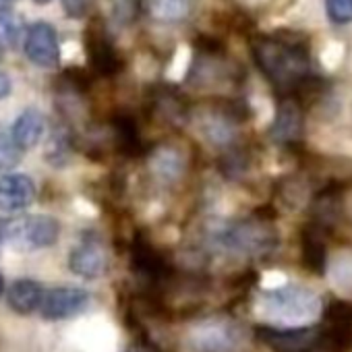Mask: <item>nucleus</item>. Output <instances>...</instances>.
Masks as SVG:
<instances>
[{
  "label": "nucleus",
  "mask_w": 352,
  "mask_h": 352,
  "mask_svg": "<svg viewBox=\"0 0 352 352\" xmlns=\"http://www.w3.org/2000/svg\"><path fill=\"white\" fill-rule=\"evenodd\" d=\"M42 298H44V288L40 282L36 280H17L13 282V286L9 288L7 292V300H9V307L19 313V315H30L34 313L36 309H40L42 305Z\"/></svg>",
  "instance_id": "2eb2a0df"
},
{
  "label": "nucleus",
  "mask_w": 352,
  "mask_h": 352,
  "mask_svg": "<svg viewBox=\"0 0 352 352\" xmlns=\"http://www.w3.org/2000/svg\"><path fill=\"white\" fill-rule=\"evenodd\" d=\"M3 292H5V278L0 274V296H3Z\"/></svg>",
  "instance_id": "c85d7f7f"
},
{
  "label": "nucleus",
  "mask_w": 352,
  "mask_h": 352,
  "mask_svg": "<svg viewBox=\"0 0 352 352\" xmlns=\"http://www.w3.org/2000/svg\"><path fill=\"white\" fill-rule=\"evenodd\" d=\"M21 151L23 149L17 147L11 133L0 129V172H7V170L15 168L21 160Z\"/></svg>",
  "instance_id": "4be33fe9"
},
{
  "label": "nucleus",
  "mask_w": 352,
  "mask_h": 352,
  "mask_svg": "<svg viewBox=\"0 0 352 352\" xmlns=\"http://www.w3.org/2000/svg\"><path fill=\"white\" fill-rule=\"evenodd\" d=\"M3 52H5V50H3V42H0V58H3Z\"/></svg>",
  "instance_id": "7c9ffc66"
},
{
  "label": "nucleus",
  "mask_w": 352,
  "mask_h": 352,
  "mask_svg": "<svg viewBox=\"0 0 352 352\" xmlns=\"http://www.w3.org/2000/svg\"><path fill=\"white\" fill-rule=\"evenodd\" d=\"M36 199V185L28 174L0 176V210L15 214L30 208Z\"/></svg>",
  "instance_id": "9b49d317"
},
{
  "label": "nucleus",
  "mask_w": 352,
  "mask_h": 352,
  "mask_svg": "<svg viewBox=\"0 0 352 352\" xmlns=\"http://www.w3.org/2000/svg\"><path fill=\"white\" fill-rule=\"evenodd\" d=\"M60 224L52 216H25L0 220V241H9L19 249L34 251L58 241Z\"/></svg>",
  "instance_id": "7ed1b4c3"
},
{
  "label": "nucleus",
  "mask_w": 352,
  "mask_h": 352,
  "mask_svg": "<svg viewBox=\"0 0 352 352\" xmlns=\"http://www.w3.org/2000/svg\"><path fill=\"white\" fill-rule=\"evenodd\" d=\"M319 232L321 228L313 224L302 234V263L307 270L315 272L317 276L325 272V263H327V251H325V245L321 243Z\"/></svg>",
  "instance_id": "a211bd4d"
},
{
  "label": "nucleus",
  "mask_w": 352,
  "mask_h": 352,
  "mask_svg": "<svg viewBox=\"0 0 352 352\" xmlns=\"http://www.w3.org/2000/svg\"><path fill=\"white\" fill-rule=\"evenodd\" d=\"M44 133H46V116L38 108H28L17 116L11 137L19 149H30L42 141Z\"/></svg>",
  "instance_id": "4468645a"
},
{
  "label": "nucleus",
  "mask_w": 352,
  "mask_h": 352,
  "mask_svg": "<svg viewBox=\"0 0 352 352\" xmlns=\"http://www.w3.org/2000/svg\"><path fill=\"white\" fill-rule=\"evenodd\" d=\"M327 15L333 23H350L352 21V0H325Z\"/></svg>",
  "instance_id": "5701e85b"
},
{
  "label": "nucleus",
  "mask_w": 352,
  "mask_h": 352,
  "mask_svg": "<svg viewBox=\"0 0 352 352\" xmlns=\"http://www.w3.org/2000/svg\"><path fill=\"white\" fill-rule=\"evenodd\" d=\"M216 243L239 255H265L278 247V232L265 220H239L214 234Z\"/></svg>",
  "instance_id": "f03ea898"
},
{
  "label": "nucleus",
  "mask_w": 352,
  "mask_h": 352,
  "mask_svg": "<svg viewBox=\"0 0 352 352\" xmlns=\"http://www.w3.org/2000/svg\"><path fill=\"white\" fill-rule=\"evenodd\" d=\"M25 54L36 67L56 69L60 65V44L56 30L46 21L34 23L25 32Z\"/></svg>",
  "instance_id": "0eeeda50"
},
{
  "label": "nucleus",
  "mask_w": 352,
  "mask_h": 352,
  "mask_svg": "<svg viewBox=\"0 0 352 352\" xmlns=\"http://www.w3.org/2000/svg\"><path fill=\"white\" fill-rule=\"evenodd\" d=\"M302 133V110L300 102L292 96H286L276 112L272 124V137L278 143H294Z\"/></svg>",
  "instance_id": "ddd939ff"
},
{
  "label": "nucleus",
  "mask_w": 352,
  "mask_h": 352,
  "mask_svg": "<svg viewBox=\"0 0 352 352\" xmlns=\"http://www.w3.org/2000/svg\"><path fill=\"white\" fill-rule=\"evenodd\" d=\"M34 3H36V5H48L50 0H34Z\"/></svg>",
  "instance_id": "c756f323"
},
{
  "label": "nucleus",
  "mask_w": 352,
  "mask_h": 352,
  "mask_svg": "<svg viewBox=\"0 0 352 352\" xmlns=\"http://www.w3.org/2000/svg\"><path fill=\"white\" fill-rule=\"evenodd\" d=\"M251 52L259 71L280 94L292 96L309 77V46L294 34L261 36L253 40Z\"/></svg>",
  "instance_id": "f257e3e1"
},
{
  "label": "nucleus",
  "mask_w": 352,
  "mask_h": 352,
  "mask_svg": "<svg viewBox=\"0 0 352 352\" xmlns=\"http://www.w3.org/2000/svg\"><path fill=\"white\" fill-rule=\"evenodd\" d=\"M11 89H13L11 77H9L7 73H3V71H0V100H3V98H7V96L11 94Z\"/></svg>",
  "instance_id": "bb28decb"
},
{
  "label": "nucleus",
  "mask_w": 352,
  "mask_h": 352,
  "mask_svg": "<svg viewBox=\"0 0 352 352\" xmlns=\"http://www.w3.org/2000/svg\"><path fill=\"white\" fill-rule=\"evenodd\" d=\"M263 313L280 321H307L319 315L321 302L315 292L298 286L267 290L261 296Z\"/></svg>",
  "instance_id": "20e7f679"
},
{
  "label": "nucleus",
  "mask_w": 352,
  "mask_h": 352,
  "mask_svg": "<svg viewBox=\"0 0 352 352\" xmlns=\"http://www.w3.org/2000/svg\"><path fill=\"white\" fill-rule=\"evenodd\" d=\"M112 131H114V141L116 147L122 153H137L141 147V139H139V131L135 120L129 114H118L112 122Z\"/></svg>",
  "instance_id": "aec40b11"
},
{
  "label": "nucleus",
  "mask_w": 352,
  "mask_h": 352,
  "mask_svg": "<svg viewBox=\"0 0 352 352\" xmlns=\"http://www.w3.org/2000/svg\"><path fill=\"white\" fill-rule=\"evenodd\" d=\"M325 317L329 323H352V305L342 302V300H333L327 307Z\"/></svg>",
  "instance_id": "393cba45"
},
{
  "label": "nucleus",
  "mask_w": 352,
  "mask_h": 352,
  "mask_svg": "<svg viewBox=\"0 0 352 352\" xmlns=\"http://www.w3.org/2000/svg\"><path fill=\"white\" fill-rule=\"evenodd\" d=\"M15 3H17V0H0V17L11 13L13 7H15Z\"/></svg>",
  "instance_id": "cd10ccee"
},
{
  "label": "nucleus",
  "mask_w": 352,
  "mask_h": 352,
  "mask_svg": "<svg viewBox=\"0 0 352 352\" xmlns=\"http://www.w3.org/2000/svg\"><path fill=\"white\" fill-rule=\"evenodd\" d=\"M71 153H73V135H71V129L65 122H60L54 126V131L48 139L46 162L56 166V168H63L69 164Z\"/></svg>",
  "instance_id": "6ab92c4d"
},
{
  "label": "nucleus",
  "mask_w": 352,
  "mask_h": 352,
  "mask_svg": "<svg viewBox=\"0 0 352 352\" xmlns=\"http://www.w3.org/2000/svg\"><path fill=\"white\" fill-rule=\"evenodd\" d=\"M94 3L96 0H63V9L71 19H85L91 13Z\"/></svg>",
  "instance_id": "a878e982"
},
{
  "label": "nucleus",
  "mask_w": 352,
  "mask_h": 352,
  "mask_svg": "<svg viewBox=\"0 0 352 352\" xmlns=\"http://www.w3.org/2000/svg\"><path fill=\"white\" fill-rule=\"evenodd\" d=\"M85 50H87V58H89V67L104 77L116 75L120 71V56L104 28V23L94 21L87 32H85Z\"/></svg>",
  "instance_id": "423d86ee"
},
{
  "label": "nucleus",
  "mask_w": 352,
  "mask_h": 352,
  "mask_svg": "<svg viewBox=\"0 0 352 352\" xmlns=\"http://www.w3.org/2000/svg\"><path fill=\"white\" fill-rule=\"evenodd\" d=\"M257 338L274 352H317L323 346L321 327H257Z\"/></svg>",
  "instance_id": "39448f33"
},
{
  "label": "nucleus",
  "mask_w": 352,
  "mask_h": 352,
  "mask_svg": "<svg viewBox=\"0 0 352 352\" xmlns=\"http://www.w3.org/2000/svg\"><path fill=\"white\" fill-rule=\"evenodd\" d=\"M149 170L153 172L155 179L172 183L183 172V155L170 145H160L149 155Z\"/></svg>",
  "instance_id": "f3484780"
},
{
  "label": "nucleus",
  "mask_w": 352,
  "mask_h": 352,
  "mask_svg": "<svg viewBox=\"0 0 352 352\" xmlns=\"http://www.w3.org/2000/svg\"><path fill=\"white\" fill-rule=\"evenodd\" d=\"M89 300L91 296L83 288H75V286L52 288L50 292H44L40 313L48 321H63V319H71L83 313Z\"/></svg>",
  "instance_id": "6e6552de"
},
{
  "label": "nucleus",
  "mask_w": 352,
  "mask_h": 352,
  "mask_svg": "<svg viewBox=\"0 0 352 352\" xmlns=\"http://www.w3.org/2000/svg\"><path fill=\"white\" fill-rule=\"evenodd\" d=\"M108 265V255L106 249L96 234H85L69 253V267L73 274L94 280L106 272Z\"/></svg>",
  "instance_id": "1a4fd4ad"
},
{
  "label": "nucleus",
  "mask_w": 352,
  "mask_h": 352,
  "mask_svg": "<svg viewBox=\"0 0 352 352\" xmlns=\"http://www.w3.org/2000/svg\"><path fill=\"white\" fill-rule=\"evenodd\" d=\"M141 9L157 23H181L189 17L193 0H139Z\"/></svg>",
  "instance_id": "dca6fc26"
},
{
  "label": "nucleus",
  "mask_w": 352,
  "mask_h": 352,
  "mask_svg": "<svg viewBox=\"0 0 352 352\" xmlns=\"http://www.w3.org/2000/svg\"><path fill=\"white\" fill-rule=\"evenodd\" d=\"M236 327L222 319L204 321L191 336L195 352H230L236 346Z\"/></svg>",
  "instance_id": "9d476101"
},
{
  "label": "nucleus",
  "mask_w": 352,
  "mask_h": 352,
  "mask_svg": "<svg viewBox=\"0 0 352 352\" xmlns=\"http://www.w3.org/2000/svg\"><path fill=\"white\" fill-rule=\"evenodd\" d=\"M199 131L212 145H218V147L230 145L236 137L234 112H230L226 108L201 112L199 114Z\"/></svg>",
  "instance_id": "f8f14e48"
},
{
  "label": "nucleus",
  "mask_w": 352,
  "mask_h": 352,
  "mask_svg": "<svg viewBox=\"0 0 352 352\" xmlns=\"http://www.w3.org/2000/svg\"><path fill=\"white\" fill-rule=\"evenodd\" d=\"M23 34H25V25H23L21 15H15V11H11L0 17V42L5 40L7 44L17 46Z\"/></svg>",
  "instance_id": "412c9836"
},
{
  "label": "nucleus",
  "mask_w": 352,
  "mask_h": 352,
  "mask_svg": "<svg viewBox=\"0 0 352 352\" xmlns=\"http://www.w3.org/2000/svg\"><path fill=\"white\" fill-rule=\"evenodd\" d=\"M112 15L118 23H131L137 15V9L141 7L139 0H110Z\"/></svg>",
  "instance_id": "b1692460"
}]
</instances>
